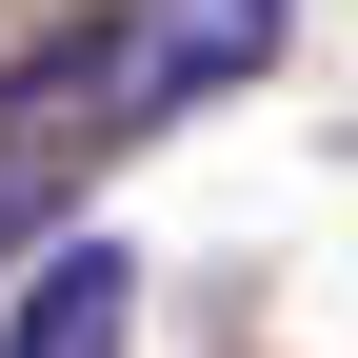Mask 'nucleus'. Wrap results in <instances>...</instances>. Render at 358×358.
Returning <instances> with one entry per match:
<instances>
[{
  "label": "nucleus",
  "mask_w": 358,
  "mask_h": 358,
  "mask_svg": "<svg viewBox=\"0 0 358 358\" xmlns=\"http://www.w3.org/2000/svg\"><path fill=\"white\" fill-rule=\"evenodd\" d=\"M259 60H279V0H100V20H60L0 80V259H40L100 199V159H140L159 120L239 100Z\"/></svg>",
  "instance_id": "f257e3e1"
},
{
  "label": "nucleus",
  "mask_w": 358,
  "mask_h": 358,
  "mask_svg": "<svg viewBox=\"0 0 358 358\" xmlns=\"http://www.w3.org/2000/svg\"><path fill=\"white\" fill-rule=\"evenodd\" d=\"M120 319H140L120 239H40V279H20V319H0V358H120Z\"/></svg>",
  "instance_id": "f03ea898"
}]
</instances>
